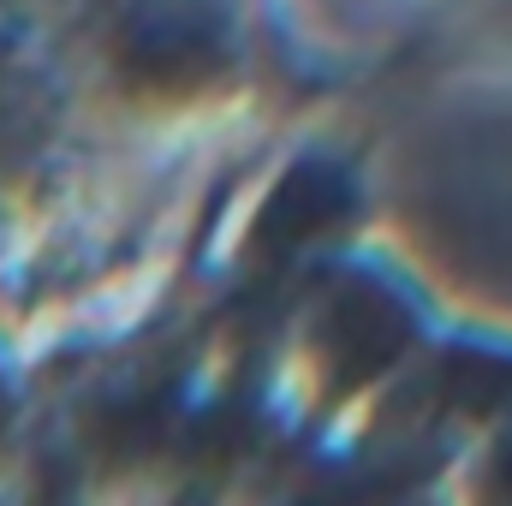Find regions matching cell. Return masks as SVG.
Here are the masks:
<instances>
[{
	"label": "cell",
	"mask_w": 512,
	"mask_h": 506,
	"mask_svg": "<svg viewBox=\"0 0 512 506\" xmlns=\"http://www.w3.org/2000/svg\"><path fill=\"white\" fill-rule=\"evenodd\" d=\"M405 346H411V304L376 274H352L322 316V358L334 381L352 387V381L382 376Z\"/></svg>",
	"instance_id": "6da1fadb"
},
{
	"label": "cell",
	"mask_w": 512,
	"mask_h": 506,
	"mask_svg": "<svg viewBox=\"0 0 512 506\" xmlns=\"http://www.w3.org/2000/svg\"><path fill=\"white\" fill-rule=\"evenodd\" d=\"M352 209H358V185H352L346 167L298 161L280 179V191L268 197V209H262V245L268 251H304L310 239L334 233Z\"/></svg>",
	"instance_id": "7a4b0ae2"
},
{
	"label": "cell",
	"mask_w": 512,
	"mask_h": 506,
	"mask_svg": "<svg viewBox=\"0 0 512 506\" xmlns=\"http://www.w3.org/2000/svg\"><path fill=\"white\" fill-rule=\"evenodd\" d=\"M120 66L137 84H203L221 72V30L191 12H161L126 36Z\"/></svg>",
	"instance_id": "3957f363"
},
{
	"label": "cell",
	"mask_w": 512,
	"mask_h": 506,
	"mask_svg": "<svg viewBox=\"0 0 512 506\" xmlns=\"http://www.w3.org/2000/svg\"><path fill=\"white\" fill-rule=\"evenodd\" d=\"M441 387L459 411H512V358L507 352H483V346H459L441 370Z\"/></svg>",
	"instance_id": "277c9868"
},
{
	"label": "cell",
	"mask_w": 512,
	"mask_h": 506,
	"mask_svg": "<svg viewBox=\"0 0 512 506\" xmlns=\"http://www.w3.org/2000/svg\"><path fill=\"white\" fill-rule=\"evenodd\" d=\"M501 489H507V495H512V447H507V453H501Z\"/></svg>",
	"instance_id": "5b68a950"
}]
</instances>
